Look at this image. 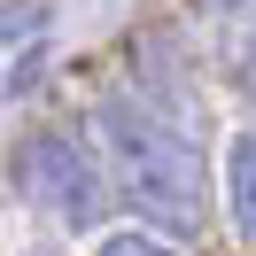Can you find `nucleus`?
<instances>
[{"instance_id":"obj_6","label":"nucleus","mask_w":256,"mask_h":256,"mask_svg":"<svg viewBox=\"0 0 256 256\" xmlns=\"http://www.w3.org/2000/svg\"><path fill=\"white\" fill-rule=\"evenodd\" d=\"M210 8H248V0H210Z\"/></svg>"},{"instance_id":"obj_2","label":"nucleus","mask_w":256,"mask_h":256,"mask_svg":"<svg viewBox=\"0 0 256 256\" xmlns=\"http://www.w3.org/2000/svg\"><path fill=\"white\" fill-rule=\"evenodd\" d=\"M16 194L62 233H94V218L109 210V178L78 132H32L16 148Z\"/></svg>"},{"instance_id":"obj_3","label":"nucleus","mask_w":256,"mask_h":256,"mask_svg":"<svg viewBox=\"0 0 256 256\" xmlns=\"http://www.w3.org/2000/svg\"><path fill=\"white\" fill-rule=\"evenodd\" d=\"M225 210H233V233L256 248V132H233L225 148Z\"/></svg>"},{"instance_id":"obj_4","label":"nucleus","mask_w":256,"mask_h":256,"mask_svg":"<svg viewBox=\"0 0 256 256\" xmlns=\"http://www.w3.org/2000/svg\"><path fill=\"white\" fill-rule=\"evenodd\" d=\"M94 256H186V248H171L163 233H148V225H132V233H109Z\"/></svg>"},{"instance_id":"obj_1","label":"nucleus","mask_w":256,"mask_h":256,"mask_svg":"<svg viewBox=\"0 0 256 256\" xmlns=\"http://www.w3.org/2000/svg\"><path fill=\"white\" fill-rule=\"evenodd\" d=\"M94 132H101L116 194L148 218V233H194L202 225V148L178 116H163L140 94H109Z\"/></svg>"},{"instance_id":"obj_5","label":"nucleus","mask_w":256,"mask_h":256,"mask_svg":"<svg viewBox=\"0 0 256 256\" xmlns=\"http://www.w3.org/2000/svg\"><path fill=\"white\" fill-rule=\"evenodd\" d=\"M240 86H248V101H256V39L240 47Z\"/></svg>"}]
</instances>
